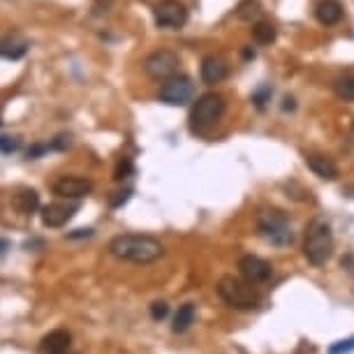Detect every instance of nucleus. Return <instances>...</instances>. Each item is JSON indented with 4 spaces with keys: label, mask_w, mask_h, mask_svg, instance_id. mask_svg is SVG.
I'll list each match as a JSON object with an SVG mask.
<instances>
[{
    "label": "nucleus",
    "mask_w": 354,
    "mask_h": 354,
    "mask_svg": "<svg viewBox=\"0 0 354 354\" xmlns=\"http://www.w3.org/2000/svg\"><path fill=\"white\" fill-rule=\"evenodd\" d=\"M109 253L132 264H153L164 255V246L146 234H121L109 243Z\"/></svg>",
    "instance_id": "1"
},
{
    "label": "nucleus",
    "mask_w": 354,
    "mask_h": 354,
    "mask_svg": "<svg viewBox=\"0 0 354 354\" xmlns=\"http://www.w3.org/2000/svg\"><path fill=\"white\" fill-rule=\"evenodd\" d=\"M333 253V231L327 220H313L303 239V257L313 266H325Z\"/></svg>",
    "instance_id": "2"
},
{
    "label": "nucleus",
    "mask_w": 354,
    "mask_h": 354,
    "mask_svg": "<svg viewBox=\"0 0 354 354\" xmlns=\"http://www.w3.org/2000/svg\"><path fill=\"white\" fill-rule=\"evenodd\" d=\"M257 231L266 243L276 248H288L294 241L290 218L278 209H264L257 216Z\"/></svg>",
    "instance_id": "3"
},
{
    "label": "nucleus",
    "mask_w": 354,
    "mask_h": 354,
    "mask_svg": "<svg viewBox=\"0 0 354 354\" xmlns=\"http://www.w3.org/2000/svg\"><path fill=\"white\" fill-rule=\"evenodd\" d=\"M216 292L227 306L236 308V310H253V308H257V303H260V296L253 285H250L248 280L236 278V276H223L218 280Z\"/></svg>",
    "instance_id": "4"
},
{
    "label": "nucleus",
    "mask_w": 354,
    "mask_h": 354,
    "mask_svg": "<svg viewBox=\"0 0 354 354\" xmlns=\"http://www.w3.org/2000/svg\"><path fill=\"white\" fill-rule=\"evenodd\" d=\"M223 114H225V100H223V95H218V93L201 95L199 100L194 102L192 114H190L192 130L201 132V130H206V127L216 125L218 121L223 118Z\"/></svg>",
    "instance_id": "5"
},
{
    "label": "nucleus",
    "mask_w": 354,
    "mask_h": 354,
    "mask_svg": "<svg viewBox=\"0 0 354 354\" xmlns=\"http://www.w3.org/2000/svg\"><path fill=\"white\" fill-rule=\"evenodd\" d=\"M192 90H194V86H192L190 77L174 75V77H169V79H164V81H162L157 97H160V102H164V105L181 107L192 97Z\"/></svg>",
    "instance_id": "6"
},
{
    "label": "nucleus",
    "mask_w": 354,
    "mask_h": 354,
    "mask_svg": "<svg viewBox=\"0 0 354 354\" xmlns=\"http://www.w3.org/2000/svg\"><path fill=\"white\" fill-rule=\"evenodd\" d=\"M153 16L157 28H183L188 23V8L181 0H160L153 8Z\"/></svg>",
    "instance_id": "7"
},
{
    "label": "nucleus",
    "mask_w": 354,
    "mask_h": 354,
    "mask_svg": "<svg viewBox=\"0 0 354 354\" xmlns=\"http://www.w3.org/2000/svg\"><path fill=\"white\" fill-rule=\"evenodd\" d=\"M176 70H179V56H176L174 51H169V49L153 51L144 60V72L151 79H157V81H164V79L174 77Z\"/></svg>",
    "instance_id": "8"
},
{
    "label": "nucleus",
    "mask_w": 354,
    "mask_h": 354,
    "mask_svg": "<svg viewBox=\"0 0 354 354\" xmlns=\"http://www.w3.org/2000/svg\"><path fill=\"white\" fill-rule=\"evenodd\" d=\"M239 271H241V278L248 280L250 285L268 283L273 276L271 264H268L266 260L257 257V255H243V257L239 260Z\"/></svg>",
    "instance_id": "9"
},
{
    "label": "nucleus",
    "mask_w": 354,
    "mask_h": 354,
    "mask_svg": "<svg viewBox=\"0 0 354 354\" xmlns=\"http://www.w3.org/2000/svg\"><path fill=\"white\" fill-rule=\"evenodd\" d=\"M79 211V204L77 201H53V204H49L42 209V225L45 227H63L65 223H70L72 218H75V213Z\"/></svg>",
    "instance_id": "10"
},
{
    "label": "nucleus",
    "mask_w": 354,
    "mask_h": 354,
    "mask_svg": "<svg viewBox=\"0 0 354 354\" xmlns=\"http://www.w3.org/2000/svg\"><path fill=\"white\" fill-rule=\"evenodd\" d=\"M93 192V181L81 179V176H60L53 183V194L63 199H81Z\"/></svg>",
    "instance_id": "11"
},
{
    "label": "nucleus",
    "mask_w": 354,
    "mask_h": 354,
    "mask_svg": "<svg viewBox=\"0 0 354 354\" xmlns=\"http://www.w3.org/2000/svg\"><path fill=\"white\" fill-rule=\"evenodd\" d=\"M72 350V336L65 329L47 333L40 343V354H65Z\"/></svg>",
    "instance_id": "12"
},
{
    "label": "nucleus",
    "mask_w": 354,
    "mask_h": 354,
    "mask_svg": "<svg viewBox=\"0 0 354 354\" xmlns=\"http://www.w3.org/2000/svg\"><path fill=\"white\" fill-rule=\"evenodd\" d=\"M306 164H308L310 172H313L315 176H320V179H325V181L338 179V164H336L329 155L313 153V155L306 157Z\"/></svg>",
    "instance_id": "13"
},
{
    "label": "nucleus",
    "mask_w": 354,
    "mask_h": 354,
    "mask_svg": "<svg viewBox=\"0 0 354 354\" xmlns=\"http://www.w3.org/2000/svg\"><path fill=\"white\" fill-rule=\"evenodd\" d=\"M227 63L220 56H206L201 60V79L206 84H220L223 79H227Z\"/></svg>",
    "instance_id": "14"
},
{
    "label": "nucleus",
    "mask_w": 354,
    "mask_h": 354,
    "mask_svg": "<svg viewBox=\"0 0 354 354\" xmlns=\"http://www.w3.org/2000/svg\"><path fill=\"white\" fill-rule=\"evenodd\" d=\"M315 16L322 26H336L343 19V5L338 0H320L315 8Z\"/></svg>",
    "instance_id": "15"
},
{
    "label": "nucleus",
    "mask_w": 354,
    "mask_h": 354,
    "mask_svg": "<svg viewBox=\"0 0 354 354\" xmlns=\"http://www.w3.org/2000/svg\"><path fill=\"white\" fill-rule=\"evenodd\" d=\"M28 51V42L21 40L19 35H10V38H0V58L16 60Z\"/></svg>",
    "instance_id": "16"
},
{
    "label": "nucleus",
    "mask_w": 354,
    "mask_h": 354,
    "mask_svg": "<svg viewBox=\"0 0 354 354\" xmlns=\"http://www.w3.org/2000/svg\"><path fill=\"white\" fill-rule=\"evenodd\" d=\"M12 206H14L19 213H23V216H30V213H35L40 209V194L35 190H30V188L19 190L14 194V199H12Z\"/></svg>",
    "instance_id": "17"
},
{
    "label": "nucleus",
    "mask_w": 354,
    "mask_h": 354,
    "mask_svg": "<svg viewBox=\"0 0 354 354\" xmlns=\"http://www.w3.org/2000/svg\"><path fill=\"white\" fill-rule=\"evenodd\" d=\"M194 315H197L194 303L188 301V303H183V306H179V310H176V317H174V325H172V331L174 333H186L188 329L192 327Z\"/></svg>",
    "instance_id": "18"
},
{
    "label": "nucleus",
    "mask_w": 354,
    "mask_h": 354,
    "mask_svg": "<svg viewBox=\"0 0 354 354\" xmlns=\"http://www.w3.org/2000/svg\"><path fill=\"white\" fill-rule=\"evenodd\" d=\"M276 26L268 21H257L253 26V38L257 45H271V42H276Z\"/></svg>",
    "instance_id": "19"
},
{
    "label": "nucleus",
    "mask_w": 354,
    "mask_h": 354,
    "mask_svg": "<svg viewBox=\"0 0 354 354\" xmlns=\"http://www.w3.org/2000/svg\"><path fill=\"white\" fill-rule=\"evenodd\" d=\"M333 90H336V95H338L340 100L354 102V77L345 75V77L336 79V81H333Z\"/></svg>",
    "instance_id": "20"
},
{
    "label": "nucleus",
    "mask_w": 354,
    "mask_h": 354,
    "mask_svg": "<svg viewBox=\"0 0 354 354\" xmlns=\"http://www.w3.org/2000/svg\"><path fill=\"white\" fill-rule=\"evenodd\" d=\"M260 14H262V5L257 0H243L239 5V10H236V16L243 21H253V19H257Z\"/></svg>",
    "instance_id": "21"
},
{
    "label": "nucleus",
    "mask_w": 354,
    "mask_h": 354,
    "mask_svg": "<svg viewBox=\"0 0 354 354\" xmlns=\"http://www.w3.org/2000/svg\"><path fill=\"white\" fill-rule=\"evenodd\" d=\"M21 149V139L19 137H12V134H0V153L10 155L16 153Z\"/></svg>",
    "instance_id": "22"
},
{
    "label": "nucleus",
    "mask_w": 354,
    "mask_h": 354,
    "mask_svg": "<svg viewBox=\"0 0 354 354\" xmlns=\"http://www.w3.org/2000/svg\"><path fill=\"white\" fill-rule=\"evenodd\" d=\"M132 172H134L132 160H130V157H123V160L118 162V167H116L114 179H116V181H123V179H127V176H132Z\"/></svg>",
    "instance_id": "23"
},
{
    "label": "nucleus",
    "mask_w": 354,
    "mask_h": 354,
    "mask_svg": "<svg viewBox=\"0 0 354 354\" xmlns=\"http://www.w3.org/2000/svg\"><path fill=\"white\" fill-rule=\"evenodd\" d=\"M350 352H354V336L347 340H338V343L329 347V354H350Z\"/></svg>",
    "instance_id": "24"
},
{
    "label": "nucleus",
    "mask_w": 354,
    "mask_h": 354,
    "mask_svg": "<svg viewBox=\"0 0 354 354\" xmlns=\"http://www.w3.org/2000/svg\"><path fill=\"white\" fill-rule=\"evenodd\" d=\"M169 315V306L164 301H155V303H151V317H153L155 322H162L164 317Z\"/></svg>",
    "instance_id": "25"
},
{
    "label": "nucleus",
    "mask_w": 354,
    "mask_h": 354,
    "mask_svg": "<svg viewBox=\"0 0 354 354\" xmlns=\"http://www.w3.org/2000/svg\"><path fill=\"white\" fill-rule=\"evenodd\" d=\"M49 151H53V146L51 142H47V144H35V146H30L28 149V160H38L40 155H45L49 153Z\"/></svg>",
    "instance_id": "26"
},
{
    "label": "nucleus",
    "mask_w": 354,
    "mask_h": 354,
    "mask_svg": "<svg viewBox=\"0 0 354 354\" xmlns=\"http://www.w3.org/2000/svg\"><path fill=\"white\" fill-rule=\"evenodd\" d=\"M268 97H271V90H268L266 86H264V88H260V90H255V93H253V102H255V107H257V109H264Z\"/></svg>",
    "instance_id": "27"
},
{
    "label": "nucleus",
    "mask_w": 354,
    "mask_h": 354,
    "mask_svg": "<svg viewBox=\"0 0 354 354\" xmlns=\"http://www.w3.org/2000/svg\"><path fill=\"white\" fill-rule=\"evenodd\" d=\"M130 194H132L130 188H125V190L116 192V197H112V201H109V204H112V209H121V206H123L125 201L130 199Z\"/></svg>",
    "instance_id": "28"
},
{
    "label": "nucleus",
    "mask_w": 354,
    "mask_h": 354,
    "mask_svg": "<svg viewBox=\"0 0 354 354\" xmlns=\"http://www.w3.org/2000/svg\"><path fill=\"white\" fill-rule=\"evenodd\" d=\"M88 236H93V229H75L67 234V239H88Z\"/></svg>",
    "instance_id": "29"
},
{
    "label": "nucleus",
    "mask_w": 354,
    "mask_h": 354,
    "mask_svg": "<svg viewBox=\"0 0 354 354\" xmlns=\"http://www.w3.org/2000/svg\"><path fill=\"white\" fill-rule=\"evenodd\" d=\"M8 250H10V241L0 239V255H3V253H8Z\"/></svg>",
    "instance_id": "30"
},
{
    "label": "nucleus",
    "mask_w": 354,
    "mask_h": 354,
    "mask_svg": "<svg viewBox=\"0 0 354 354\" xmlns=\"http://www.w3.org/2000/svg\"><path fill=\"white\" fill-rule=\"evenodd\" d=\"M243 56H246V58H255V51H253V49H243Z\"/></svg>",
    "instance_id": "31"
},
{
    "label": "nucleus",
    "mask_w": 354,
    "mask_h": 354,
    "mask_svg": "<svg viewBox=\"0 0 354 354\" xmlns=\"http://www.w3.org/2000/svg\"><path fill=\"white\" fill-rule=\"evenodd\" d=\"M65 354H77V352H72V350H70V352H65Z\"/></svg>",
    "instance_id": "32"
}]
</instances>
